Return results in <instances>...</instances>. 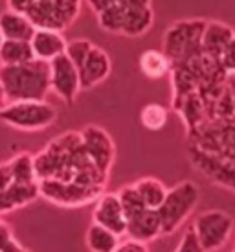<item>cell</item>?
Returning a JSON list of instances; mask_svg holds the SVG:
<instances>
[{"label": "cell", "mask_w": 235, "mask_h": 252, "mask_svg": "<svg viewBox=\"0 0 235 252\" xmlns=\"http://www.w3.org/2000/svg\"><path fill=\"white\" fill-rule=\"evenodd\" d=\"M138 66L142 74L149 79H162L164 76L169 74L171 70V61L169 57L164 54V50H146L142 52L138 59Z\"/></svg>", "instance_id": "d6986e66"}, {"label": "cell", "mask_w": 235, "mask_h": 252, "mask_svg": "<svg viewBox=\"0 0 235 252\" xmlns=\"http://www.w3.org/2000/svg\"><path fill=\"white\" fill-rule=\"evenodd\" d=\"M37 179L72 181L107 188L109 175L101 173L85 151L81 133L66 131L48 142V146L33 155Z\"/></svg>", "instance_id": "6da1fadb"}, {"label": "cell", "mask_w": 235, "mask_h": 252, "mask_svg": "<svg viewBox=\"0 0 235 252\" xmlns=\"http://www.w3.org/2000/svg\"><path fill=\"white\" fill-rule=\"evenodd\" d=\"M0 252H31V251H29V249H26V247L22 245L21 241H17V239L13 238Z\"/></svg>", "instance_id": "d6a6232c"}, {"label": "cell", "mask_w": 235, "mask_h": 252, "mask_svg": "<svg viewBox=\"0 0 235 252\" xmlns=\"http://www.w3.org/2000/svg\"><path fill=\"white\" fill-rule=\"evenodd\" d=\"M112 252H149V245L144 243V241H138V239H125V241H119L118 247Z\"/></svg>", "instance_id": "83f0119b"}, {"label": "cell", "mask_w": 235, "mask_h": 252, "mask_svg": "<svg viewBox=\"0 0 235 252\" xmlns=\"http://www.w3.org/2000/svg\"><path fill=\"white\" fill-rule=\"evenodd\" d=\"M37 0H6L7 9H13V11H21V13H26L29 7L33 6Z\"/></svg>", "instance_id": "f1b7e54d"}, {"label": "cell", "mask_w": 235, "mask_h": 252, "mask_svg": "<svg viewBox=\"0 0 235 252\" xmlns=\"http://www.w3.org/2000/svg\"><path fill=\"white\" fill-rule=\"evenodd\" d=\"M193 230L206 252H217L224 249L232 238L235 221L224 210H204L195 217Z\"/></svg>", "instance_id": "9c48e42d"}, {"label": "cell", "mask_w": 235, "mask_h": 252, "mask_svg": "<svg viewBox=\"0 0 235 252\" xmlns=\"http://www.w3.org/2000/svg\"><path fill=\"white\" fill-rule=\"evenodd\" d=\"M39 197L33 155L22 151L0 162V217L35 203Z\"/></svg>", "instance_id": "7a4b0ae2"}, {"label": "cell", "mask_w": 235, "mask_h": 252, "mask_svg": "<svg viewBox=\"0 0 235 252\" xmlns=\"http://www.w3.org/2000/svg\"><path fill=\"white\" fill-rule=\"evenodd\" d=\"M127 236L144 241V243H151L154 239H158L162 236L158 210H152L146 206L127 217Z\"/></svg>", "instance_id": "5bb4252c"}, {"label": "cell", "mask_w": 235, "mask_h": 252, "mask_svg": "<svg viewBox=\"0 0 235 252\" xmlns=\"http://www.w3.org/2000/svg\"><path fill=\"white\" fill-rule=\"evenodd\" d=\"M101 193H105V188L101 186H88L81 182L56 181V179L39 181V195L61 208H81L92 204L101 197Z\"/></svg>", "instance_id": "52a82bcc"}, {"label": "cell", "mask_w": 235, "mask_h": 252, "mask_svg": "<svg viewBox=\"0 0 235 252\" xmlns=\"http://www.w3.org/2000/svg\"><path fill=\"white\" fill-rule=\"evenodd\" d=\"M0 30L4 33V39L29 41L35 32V24L29 21V17L26 13L6 9L0 15Z\"/></svg>", "instance_id": "e0dca14e"}, {"label": "cell", "mask_w": 235, "mask_h": 252, "mask_svg": "<svg viewBox=\"0 0 235 252\" xmlns=\"http://www.w3.org/2000/svg\"><path fill=\"white\" fill-rule=\"evenodd\" d=\"M169 111L160 103H147L140 111V124L147 131H162L167 126Z\"/></svg>", "instance_id": "603a6c76"}, {"label": "cell", "mask_w": 235, "mask_h": 252, "mask_svg": "<svg viewBox=\"0 0 235 252\" xmlns=\"http://www.w3.org/2000/svg\"><path fill=\"white\" fill-rule=\"evenodd\" d=\"M87 4H88V7L94 11V13H101L103 9H107V7L114 6L118 0H85Z\"/></svg>", "instance_id": "4dcf8cb0"}, {"label": "cell", "mask_w": 235, "mask_h": 252, "mask_svg": "<svg viewBox=\"0 0 235 252\" xmlns=\"http://www.w3.org/2000/svg\"><path fill=\"white\" fill-rule=\"evenodd\" d=\"M50 87L66 105H72L81 92L79 70L66 54H61L50 61Z\"/></svg>", "instance_id": "30bf717a"}, {"label": "cell", "mask_w": 235, "mask_h": 252, "mask_svg": "<svg viewBox=\"0 0 235 252\" xmlns=\"http://www.w3.org/2000/svg\"><path fill=\"white\" fill-rule=\"evenodd\" d=\"M35 59L29 41L6 39L0 46V64H21Z\"/></svg>", "instance_id": "7402d4cb"}, {"label": "cell", "mask_w": 235, "mask_h": 252, "mask_svg": "<svg viewBox=\"0 0 235 252\" xmlns=\"http://www.w3.org/2000/svg\"><path fill=\"white\" fill-rule=\"evenodd\" d=\"M0 122L24 133H37L57 122V109L46 99L7 101L0 109Z\"/></svg>", "instance_id": "277c9868"}, {"label": "cell", "mask_w": 235, "mask_h": 252, "mask_svg": "<svg viewBox=\"0 0 235 252\" xmlns=\"http://www.w3.org/2000/svg\"><path fill=\"white\" fill-rule=\"evenodd\" d=\"M94 48V42L88 39H72L66 42V50L64 54L72 59V63L76 64L77 68L83 64V61L87 59V56L90 54V50Z\"/></svg>", "instance_id": "d4e9b609"}, {"label": "cell", "mask_w": 235, "mask_h": 252, "mask_svg": "<svg viewBox=\"0 0 235 252\" xmlns=\"http://www.w3.org/2000/svg\"><path fill=\"white\" fill-rule=\"evenodd\" d=\"M123 28H121V35L123 37H136L146 35L147 32L152 28L154 24V11L151 6L146 7H123Z\"/></svg>", "instance_id": "ac0fdd59"}, {"label": "cell", "mask_w": 235, "mask_h": 252, "mask_svg": "<svg viewBox=\"0 0 235 252\" xmlns=\"http://www.w3.org/2000/svg\"><path fill=\"white\" fill-rule=\"evenodd\" d=\"M6 41V39H4V33H2V30H0V46H2V42Z\"/></svg>", "instance_id": "e575fe53"}, {"label": "cell", "mask_w": 235, "mask_h": 252, "mask_svg": "<svg viewBox=\"0 0 235 252\" xmlns=\"http://www.w3.org/2000/svg\"><path fill=\"white\" fill-rule=\"evenodd\" d=\"M7 103V98H6V92H4V87H2V81H0V109Z\"/></svg>", "instance_id": "836d02e7"}, {"label": "cell", "mask_w": 235, "mask_h": 252, "mask_svg": "<svg viewBox=\"0 0 235 252\" xmlns=\"http://www.w3.org/2000/svg\"><path fill=\"white\" fill-rule=\"evenodd\" d=\"M97 24L99 28L107 32V33H112V35H121V28H123V17H125V9L119 4H114V6L103 9L101 13H97Z\"/></svg>", "instance_id": "cb8c5ba5"}, {"label": "cell", "mask_w": 235, "mask_h": 252, "mask_svg": "<svg viewBox=\"0 0 235 252\" xmlns=\"http://www.w3.org/2000/svg\"><path fill=\"white\" fill-rule=\"evenodd\" d=\"M77 70H79V79H81V91H90L111 76L112 61L103 48L94 44V48L90 50V54Z\"/></svg>", "instance_id": "4fadbf2b"}, {"label": "cell", "mask_w": 235, "mask_h": 252, "mask_svg": "<svg viewBox=\"0 0 235 252\" xmlns=\"http://www.w3.org/2000/svg\"><path fill=\"white\" fill-rule=\"evenodd\" d=\"M121 238L112 230L105 228L97 223H90L88 230L85 234V243L90 252H112L118 247Z\"/></svg>", "instance_id": "44dd1931"}, {"label": "cell", "mask_w": 235, "mask_h": 252, "mask_svg": "<svg viewBox=\"0 0 235 252\" xmlns=\"http://www.w3.org/2000/svg\"><path fill=\"white\" fill-rule=\"evenodd\" d=\"M81 140H83L85 151L88 153V157L92 158V162L97 166V169L111 177V169L116 158V146L112 136L103 127L99 126H85L81 131Z\"/></svg>", "instance_id": "8fae6325"}, {"label": "cell", "mask_w": 235, "mask_h": 252, "mask_svg": "<svg viewBox=\"0 0 235 252\" xmlns=\"http://www.w3.org/2000/svg\"><path fill=\"white\" fill-rule=\"evenodd\" d=\"M116 4H119L121 7H146L151 6L152 0H118Z\"/></svg>", "instance_id": "1f68e13d"}, {"label": "cell", "mask_w": 235, "mask_h": 252, "mask_svg": "<svg viewBox=\"0 0 235 252\" xmlns=\"http://www.w3.org/2000/svg\"><path fill=\"white\" fill-rule=\"evenodd\" d=\"M13 238L15 236H13V232H11V228H9V224L0 217V251H2Z\"/></svg>", "instance_id": "f546056e"}, {"label": "cell", "mask_w": 235, "mask_h": 252, "mask_svg": "<svg viewBox=\"0 0 235 252\" xmlns=\"http://www.w3.org/2000/svg\"><path fill=\"white\" fill-rule=\"evenodd\" d=\"M81 6L83 0H37L26 15L35 28L56 30L62 33L77 21Z\"/></svg>", "instance_id": "ba28073f"}, {"label": "cell", "mask_w": 235, "mask_h": 252, "mask_svg": "<svg viewBox=\"0 0 235 252\" xmlns=\"http://www.w3.org/2000/svg\"><path fill=\"white\" fill-rule=\"evenodd\" d=\"M204 26H206L204 19H186L175 22L167 28L164 33V54L169 57L171 66L201 56V39Z\"/></svg>", "instance_id": "8992f818"}, {"label": "cell", "mask_w": 235, "mask_h": 252, "mask_svg": "<svg viewBox=\"0 0 235 252\" xmlns=\"http://www.w3.org/2000/svg\"><path fill=\"white\" fill-rule=\"evenodd\" d=\"M173 252H206V251H204V247L201 245V241L197 238L193 226H189V228L184 230L178 245H176V249Z\"/></svg>", "instance_id": "484cf974"}, {"label": "cell", "mask_w": 235, "mask_h": 252, "mask_svg": "<svg viewBox=\"0 0 235 252\" xmlns=\"http://www.w3.org/2000/svg\"><path fill=\"white\" fill-rule=\"evenodd\" d=\"M234 252H235V251H234Z\"/></svg>", "instance_id": "d590c367"}, {"label": "cell", "mask_w": 235, "mask_h": 252, "mask_svg": "<svg viewBox=\"0 0 235 252\" xmlns=\"http://www.w3.org/2000/svg\"><path fill=\"white\" fill-rule=\"evenodd\" d=\"M66 39L62 37L61 32L56 30H44V28H35L33 35L29 39L31 50H33L35 59L41 61H52L54 57L64 54L66 50Z\"/></svg>", "instance_id": "9a60e30c"}, {"label": "cell", "mask_w": 235, "mask_h": 252, "mask_svg": "<svg viewBox=\"0 0 235 252\" xmlns=\"http://www.w3.org/2000/svg\"><path fill=\"white\" fill-rule=\"evenodd\" d=\"M235 32L228 24H224L221 21H206V26H204L201 39L202 54L215 57V59H221V54L224 52L226 44L232 41Z\"/></svg>", "instance_id": "2e32d148"}, {"label": "cell", "mask_w": 235, "mask_h": 252, "mask_svg": "<svg viewBox=\"0 0 235 252\" xmlns=\"http://www.w3.org/2000/svg\"><path fill=\"white\" fill-rule=\"evenodd\" d=\"M92 221L112 230L119 238L127 236V217H125L121 201L114 191H105L94 203Z\"/></svg>", "instance_id": "7c38bea8"}, {"label": "cell", "mask_w": 235, "mask_h": 252, "mask_svg": "<svg viewBox=\"0 0 235 252\" xmlns=\"http://www.w3.org/2000/svg\"><path fill=\"white\" fill-rule=\"evenodd\" d=\"M0 81L7 101L46 99L50 87V63L31 59L21 64H0Z\"/></svg>", "instance_id": "3957f363"}, {"label": "cell", "mask_w": 235, "mask_h": 252, "mask_svg": "<svg viewBox=\"0 0 235 252\" xmlns=\"http://www.w3.org/2000/svg\"><path fill=\"white\" fill-rule=\"evenodd\" d=\"M221 66L226 74H235V35L232 37V41L226 44L224 52L221 54Z\"/></svg>", "instance_id": "4316f807"}, {"label": "cell", "mask_w": 235, "mask_h": 252, "mask_svg": "<svg viewBox=\"0 0 235 252\" xmlns=\"http://www.w3.org/2000/svg\"><path fill=\"white\" fill-rule=\"evenodd\" d=\"M132 184H134V188L138 191L140 199L144 201V204L147 208H152V210H158L160 204L164 203V199H166L167 189H169L156 177H142V179H138Z\"/></svg>", "instance_id": "ffe728a7"}, {"label": "cell", "mask_w": 235, "mask_h": 252, "mask_svg": "<svg viewBox=\"0 0 235 252\" xmlns=\"http://www.w3.org/2000/svg\"><path fill=\"white\" fill-rule=\"evenodd\" d=\"M201 189L193 181H182L167 189L164 203L160 204L158 216L162 236H171L187 221L199 204Z\"/></svg>", "instance_id": "5b68a950"}]
</instances>
